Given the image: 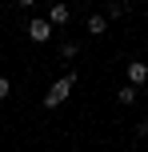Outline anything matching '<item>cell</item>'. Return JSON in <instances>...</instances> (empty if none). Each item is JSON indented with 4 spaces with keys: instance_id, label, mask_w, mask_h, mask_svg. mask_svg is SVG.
Listing matches in <instances>:
<instances>
[{
    "instance_id": "1",
    "label": "cell",
    "mask_w": 148,
    "mask_h": 152,
    "mask_svg": "<svg viewBox=\"0 0 148 152\" xmlns=\"http://www.w3.org/2000/svg\"><path fill=\"white\" fill-rule=\"evenodd\" d=\"M72 88H76V72H64L60 80H52V88L44 92V100H40V104H44V108H60L64 100L72 96Z\"/></svg>"
},
{
    "instance_id": "2",
    "label": "cell",
    "mask_w": 148,
    "mask_h": 152,
    "mask_svg": "<svg viewBox=\"0 0 148 152\" xmlns=\"http://www.w3.org/2000/svg\"><path fill=\"white\" fill-rule=\"evenodd\" d=\"M52 24H48V20H40V16H36V20H28V40H32V44H48V40H52Z\"/></svg>"
},
{
    "instance_id": "3",
    "label": "cell",
    "mask_w": 148,
    "mask_h": 152,
    "mask_svg": "<svg viewBox=\"0 0 148 152\" xmlns=\"http://www.w3.org/2000/svg\"><path fill=\"white\" fill-rule=\"evenodd\" d=\"M124 76H128V84H136V88H144V84H148V64L140 60V56H136V60H128Z\"/></svg>"
},
{
    "instance_id": "4",
    "label": "cell",
    "mask_w": 148,
    "mask_h": 152,
    "mask_svg": "<svg viewBox=\"0 0 148 152\" xmlns=\"http://www.w3.org/2000/svg\"><path fill=\"white\" fill-rule=\"evenodd\" d=\"M68 20H72V8L64 4V0H56V4L48 8V24L56 28V24H68Z\"/></svg>"
},
{
    "instance_id": "5",
    "label": "cell",
    "mask_w": 148,
    "mask_h": 152,
    "mask_svg": "<svg viewBox=\"0 0 148 152\" xmlns=\"http://www.w3.org/2000/svg\"><path fill=\"white\" fill-rule=\"evenodd\" d=\"M84 28H88V36H104V32H108V16H104V12H92L84 20Z\"/></svg>"
},
{
    "instance_id": "6",
    "label": "cell",
    "mask_w": 148,
    "mask_h": 152,
    "mask_svg": "<svg viewBox=\"0 0 148 152\" xmlns=\"http://www.w3.org/2000/svg\"><path fill=\"white\" fill-rule=\"evenodd\" d=\"M136 96H140V88H136V84H124V88H116V100H120V104H136Z\"/></svg>"
},
{
    "instance_id": "7",
    "label": "cell",
    "mask_w": 148,
    "mask_h": 152,
    "mask_svg": "<svg viewBox=\"0 0 148 152\" xmlns=\"http://www.w3.org/2000/svg\"><path fill=\"white\" fill-rule=\"evenodd\" d=\"M60 56H64V60H72V56H80V44H76V40H68V44H60Z\"/></svg>"
},
{
    "instance_id": "8",
    "label": "cell",
    "mask_w": 148,
    "mask_h": 152,
    "mask_svg": "<svg viewBox=\"0 0 148 152\" xmlns=\"http://www.w3.org/2000/svg\"><path fill=\"white\" fill-rule=\"evenodd\" d=\"M116 16H124V0H112L108 4V20H116Z\"/></svg>"
},
{
    "instance_id": "9",
    "label": "cell",
    "mask_w": 148,
    "mask_h": 152,
    "mask_svg": "<svg viewBox=\"0 0 148 152\" xmlns=\"http://www.w3.org/2000/svg\"><path fill=\"white\" fill-rule=\"evenodd\" d=\"M8 92H12V84H8V76H0V100H8Z\"/></svg>"
},
{
    "instance_id": "10",
    "label": "cell",
    "mask_w": 148,
    "mask_h": 152,
    "mask_svg": "<svg viewBox=\"0 0 148 152\" xmlns=\"http://www.w3.org/2000/svg\"><path fill=\"white\" fill-rule=\"evenodd\" d=\"M136 136H140V140H148V120H136Z\"/></svg>"
},
{
    "instance_id": "11",
    "label": "cell",
    "mask_w": 148,
    "mask_h": 152,
    "mask_svg": "<svg viewBox=\"0 0 148 152\" xmlns=\"http://www.w3.org/2000/svg\"><path fill=\"white\" fill-rule=\"evenodd\" d=\"M16 4H20V8H32V4H36V0H16Z\"/></svg>"
}]
</instances>
